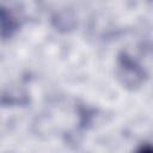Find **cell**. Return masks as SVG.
I'll list each match as a JSON object with an SVG mask.
<instances>
[{"instance_id":"6da1fadb","label":"cell","mask_w":153,"mask_h":153,"mask_svg":"<svg viewBox=\"0 0 153 153\" xmlns=\"http://www.w3.org/2000/svg\"><path fill=\"white\" fill-rule=\"evenodd\" d=\"M18 29V20L8 8L0 7V33L11 36Z\"/></svg>"},{"instance_id":"7a4b0ae2","label":"cell","mask_w":153,"mask_h":153,"mask_svg":"<svg viewBox=\"0 0 153 153\" xmlns=\"http://www.w3.org/2000/svg\"><path fill=\"white\" fill-rule=\"evenodd\" d=\"M137 153H152V148H151V146L146 145V146H142V147L137 151Z\"/></svg>"}]
</instances>
